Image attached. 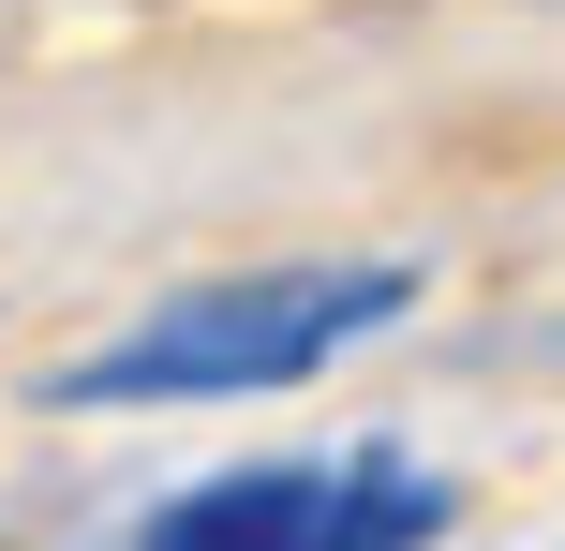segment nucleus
<instances>
[{"label": "nucleus", "instance_id": "f03ea898", "mask_svg": "<svg viewBox=\"0 0 565 551\" xmlns=\"http://www.w3.org/2000/svg\"><path fill=\"white\" fill-rule=\"evenodd\" d=\"M461 522V477H431L417 447H342V463H224L194 492H164L119 551H431Z\"/></svg>", "mask_w": 565, "mask_h": 551}, {"label": "nucleus", "instance_id": "f257e3e1", "mask_svg": "<svg viewBox=\"0 0 565 551\" xmlns=\"http://www.w3.org/2000/svg\"><path fill=\"white\" fill-rule=\"evenodd\" d=\"M417 314V254H282V268H209V284L119 314L89 358H60L45 403L135 417V403H282V388L342 373L358 343Z\"/></svg>", "mask_w": 565, "mask_h": 551}]
</instances>
